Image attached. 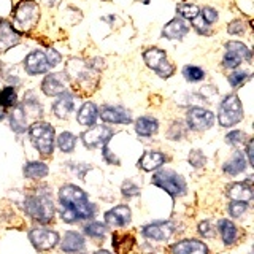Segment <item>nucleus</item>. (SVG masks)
Listing matches in <instances>:
<instances>
[{"mask_svg": "<svg viewBox=\"0 0 254 254\" xmlns=\"http://www.w3.org/2000/svg\"><path fill=\"white\" fill-rule=\"evenodd\" d=\"M22 108H24V113L29 115V116H40L43 113L42 105H40V100L35 97L34 92H27L24 95V103H22Z\"/></svg>", "mask_w": 254, "mask_h": 254, "instance_id": "obj_32", "label": "nucleus"}, {"mask_svg": "<svg viewBox=\"0 0 254 254\" xmlns=\"http://www.w3.org/2000/svg\"><path fill=\"white\" fill-rule=\"evenodd\" d=\"M245 29H246L245 22L240 21V19L232 21V22H230L229 26H227V32H229V34H232V35H240V34H243Z\"/></svg>", "mask_w": 254, "mask_h": 254, "instance_id": "obj_47", "label": "nucleus"}, {"mask_svg": "<svg viewBox=\"0 0 254 254\" xmlns=\"http://www.w3.org/2000/svg\"><path fill=\"white\" fill-rule=\"evenodd\" d=\"M183 75L190 83H197V81H202L205 78V71L200 67H195V65H186L183 68Z\"/></svg>", "mask_w": 254, "mask_h": 254, "instance_id": "obj_36", "label": "nucleus"}, {"mask_svg": "<svg viewBox=\"0 0 254 254\" xmlns=\"http://www.w3.org/2000/svg\"><path fill=\"white\" fill-rule=\"evenodd\" d=\"M46 59H48V64H50V67H56L61 62V54L56 50H50L46 53Z\"/></svg>", "mask_w": 254, "mask_h": 254, "instance_id": "obj_48", "label": "nucleus"}, {"mask_svg": "<svg viewBox=\"0 0 254 254\" xmlns=\"http://www.w3.org/2000/svg\"><path fill=\"white\" fill-rule=\"evenodd\" d=\"M188 159H189V164L192 167H195V169H200V167H203L205 162H206V157L203 156L202 151H198V149L190 151Z\"/></svg>", "mask_w": 254, "mask_h": 254, "instance_id": "obj_39", "label": "nucleus"}, {"mask_svg": "<svg viewBox=\"0 0 254 254\" xmlns=\"http://www.w3.org/2000/svg\"><path fill=\"white\" fill-rule=\"evenodd\" d=\"M198 232H200V235H203L205 238H211L216 235V229L211 226V222L203 221L198 224Z\"/></svg>", "mask_w": 254, "mask_h": 254, "instance_id": "obj_44", "label": "nucleus"}, {"mask_svg": "<svg viewBox=\"0 0 254 254\" xmlns=\"http://www.w3.org/2000/svg\"><path fill=\"white\" fill-rule=\"evenodd\" d=\"M226 194L234 202H250L253 198V188L250 181L246 183H232L226 189Z\"/></svg>", "mask_w": 254, "mask_h": 254, "instance_id": "obj_19", "label": "nucleus"}, {"mask_svg": "<svg viewBox=\"0 0 254 254\" xmlns=\"http://www.w3.org/2000/svg\"><path fill=\"white\" fill-rule=\"evenodd\" d=\"M214 124V115L208 110L194 107L188 111V126L192 130H206Z\"/></svg>", "mask_w": 254, "mask_h": 254, "instance_id": "obj_11", "label": "nucleus"}, {"mask_svg": "<svg viewBox=\"0 0 254 254\" xmlns=\"http://www.w3.org/2000/svg\"><path fill=\"white\" fill-rule=\"evenodd\" d=\"M218 229H219V234L222 237V242L224 245H234L237 237H238V230H237V226L234 224L232 221L229 219H221L219 224H218Z\"/></svg>", "mask_w": 254, "mask_h": 254, "instance_id": "obj_29", "label": "nucleus"}, {"mask_svg": "<svg viewBox=\"0 0 254 254\" xmlns=\"http://www.w3.org/2000/svg\"><path fill=\"white\" fill-rule=\"evenodd\" d=\"M248 78H250V71L238 70V71H234V73L229 75V83L232 84L234 87H237V86H240L242 83H245Z\"/></svg>", "mask_w": 254, "mask_h": 254, "instance_id": "obj_40", "label": "nucleus"}, {"mask_svg": "<svg viewBox=\"0 0 254 254\" xmlns=\"http://www.w3.org/2000/svg\"><path fill=\"white\" fill-rule=\"evenodd\" d=\"M0 105L3 108H13L18 105V94L13 86H6L0 91Z\"/></svg>", "mask_w": 254, "mask_h": 254, "instance_id": "obj_33", "label": "nucleus"}, {"mask_svg": "<svg viewBox=\"0 0 254 254\" xmlns=\"http://www.w3.org/2000/svg\"><path fill=\"white\" fill-rule=\"evenodd\" d=\"M76 118H78V123L81 126H92L95 123V119L99 118V110L92 102H86L81 107V110L78 111Z\"/></svg>", "mask_w": 254, "mask_h": 254, "instance_id": "obj_28", "label": "nucleus"}, {"mask_svg": "<svg viewBox=\"0 0 254 254\" xmlns=\"http://www.w3.org/2000/svg\"><path fill=\"white\" fill-rule=\"evenodd\" d=\"M10 126L16 133H22L27 129V116L22 105H14L10 113Z\"/></svg>", "mask_w": 254, "mask_h": 254, "instance_id": "obj_26", "label": "nucleus"}, {"mask_svg": "<svg viewBox=\"0 0 254 254\" xmlns=\"http://www.w3.org/2000/svg\"><path fill=\"white\" fill-rule=\"evenodd\" d=\"M153 185L159 186L164 189L165 192H169L172 197H180L183 194H186L188 186L186 181L180 177L178 173H175L173 170H161L153 175Z\"/></svg>", "mask_w": 254, "mask_h": 254, "instance_id": "obj_7", "label": "nucleus"}, {"mask_svg": "<svg viewBox=\"0 0 254 254\" xmlns=\"http://www.w3.org/2000/svg\"><path fill=\"white\" fill-rule=\"evenodd\" d=\"M177 11H178L181 19L192 21L197 18L198 14H200V8H198L197 5H192V3H181V5H178Z\"/></svg>", "mask_w": 254, "mask_h": 254, "instance_id": "obj_35", "label": "nucleus"}, {"mask_svg": "<svg viewBox=\"0 0 254 254\" xmlns=\"http://www.w3.org/2000/svg\"><path fill=\"white\" fill-rule=\"evenodd\" d=\"M99 116L105 123L110 124H129L132 121L130 113L123 107H115V105H105L99 111Z\"/></svg>", "mask_w": 254, "mask_h": 254, "instance_id": "obj_15", "label": "nucleus"}, {"mask_svg": "<svg viewBox=\"0 0 254 254\" xmlns=\"http://www.w3.org/2000/svg\"><path fill=\"white\" fill-rule=\"evenodd\" d=\"M164 162H165V156L161 153V151H146V153L140 157L138 167L145 172H153V170L159 169Z\"/></svg>", "mask_w": 254, "mask_h": 254, "instance_id": "obj_23", "label": "nucleus"}, {"mask_svg": "<svg viewBox=\"0 0 254 254\" xmlns=\"http://www.w3.org/2000/svg\"><path fill=\"white\" fill-rule=\"evenodd\" d=\"M24 208L26 213L32 219L38 221L40 224H48L54 218V205H53V197L50 194V190H46V188L37 189V192L29 194L24 202Z\"/></svg>", "mask_w": 254, "mask_h": 254, "instance_id": "obj_1", "label": "nucleus"}, {"mask_svg": "<svg viewBox=\"0 0 254 254\" xmlns=\"http://www.w3.org/2000/svg\"><path fill=\"white\" fill-rule=\"evenodd\" d=\"M73 105H75V97H73V94H70V92H64L59 95V99L54 102V105H53V113L61 118V119H65L70 113H71V110H73Z\"/></svg>", "mask_w": 254, "mask_h": 254, "instance_id": "obj_21", "label": "nucleus"}, {"mask_svg": "<svg viewBox=\"0 0 254 254\" xmlns=\"http://www.w3.org/2000/svg\"><path fill=\"white\" fill-rule=\"evenodd\" d=\"M251 59V51L248 46L242 42H227L226 43V54L222 58V65L226 68H235L243 61Z\"/></svg>", "mask_w": 254, "mask_h": 254, "instance_id": "obj_9", "label": "nucleus"}, {"mask_svg": "<svg viewBox=\"0 0 254 254\" xmlns=\"http://www.w3.org/2000/svg\"><path fill=\"white\" fill-rule=\"evenodd\" d=\"M189 32V26L181 18H175L162 29V35L169 40H181Z\"/></svg>", "mask_w": 254, "mask_h": 254, "instance_id": "obj_22", "label": "nucleus"}, {"mask_svg": "<svg viewBox=\"0 0 254 254\" xmlns=\"http://www.w3.org/2000/svg\"><path fill=\"white\" fill-rule=\"evenodd\" d=\"M65 76L71 79L75 84H78L81 89H92V87L97 86V71L95 67L87 65V64L81 61H70L65 70Z\"/></svg>", "mask_w": 254, "mask_h": 254, "instance_id": "obj_4", "label": "nucleus"}, {"mask_svg": "<svg viewBox=\"0 0 254 254\" xmlns=\"http://www.w3.org/2000/svg\"><path fill=\"white\" fill-rule=\"evenodd\" d=\"M243 119V107L237 94H230L221 102L218 121L222 127H232Z\"/></svg>", "mask_w": 254, "mask_h": 254, "instance_id": "obj_6", "label": "nucleus"}, {"mask_svg": "<svg viewBox=\"0 0 254 254\" xmlns=\"http://www.w3.org/2000/svg\"><path fill=\"white\" fill-rule=\"evenodd\" d=\"M42 91L43 94L50 95V97H56L65 92V73H51L48 75L43 83H42Z\"/></svg>", "mask_w": 254, "mask_h": 254, "instance_id": "obj_17", "label": "nucleus"}, {"mask_svg": "<svg viewBox=\"0 0 254 254\" xmlns=\"http://www.w3.org/2000/svg\"><path fill=\"white\" fill-rule=\"evenodd\" d=\"M40 19L38 5L34 0H21L13 11V27L16 32H27L35 27Z\"/></svg>", "mask_w": 254, "mask_h": 254, "instance_id": "obj_3", "label": "nucleus"}, {"mask_svg": "<svg viewBox=\"0 0 254 254\" xmlns=\"http://www.w3.org/2000/svg\"><path fill=\"white\" fill-rule=\"evenodd\" d=\"M246 140H248V137H246V133L243 130H232L229 132L226 135V143L227 145H242V143H245Z\"/></svg>", "mask_w": 254, "mask_h": 254, "instance_id": "obj_38", "label": "nucleus"}, {"mask_svg": "<svg viewBox=\"0 0 254 254\" xmlns=\"http://www.w3.org/2000/svg\"><path fill=\"white\" fill-rule=\"evenodd\" d=\"M21 42L19 32H16L10 22L2 19L0 21V53H6L10 48L16 46Z\"/></svg>", "mask_w": 254, "mask_h": 254, "instance_id": "obj_16", "label": "nucleus"}, {"mask_svg": "<svg viewBox=\"0 0 254 254\" xmlns=\"http://www.w3.org/2000/svg\"><path fill=\"white\" fill-rule=\"evenodd\" d=\"M172 254H208V248L203 242L198 240H183L172 245Z\"/></svg>", "mask_w": 254, "mask_h": 254, "instance_id": "obj_20", "label": "nucleus"}, {"mask_svg": "<svg viewBox=\"0 0 254 254\" xmlns=\"http://www.w3.org/2000/svg\"><path fill=\"white\" fill-rule=\"evenodd\" d=\"M200 16H202L203 21L206 24H213V22L218 21V13H216V10H213V8H210V6H205L203 10H200Z\"/></svg>", "mask_w": 254, "mask_h": 254, "instance_id": "obj_45", "label": "nucleus"}, {"mask_svg": "<svg viewBox=\"0 0 254 254\" xmlns=\"http://www.w3.org/2000/svg\"><path fill=\"white\" fill-rule=\"evenodd\" d=\"M143 59H145L146 65L153 68L161 78H170L173 75V65L167 61L165 51L159 50V48H149V50H146L143 53Z\"/></svg>", "mask_w": 254, "mask_h": 254, "instance_id": "obj_8", "label": "nucleus"}, {"mask_svg": "<svg viewBox=\"0 0 254 254\" xmlns=\"http://www.w3.org/2000/svg\"><path fill=\"white\" fill-rule=\"evenodd\" d=\"M48 165L43 164V162H27L26 165H24V169H22V173H24V177L29 178V180H40V178H45L46 175H48Z\"/></svg>", "mask_w": 254, "mask_h": 254, "instance_id": "obj_31", "label": "nucleus"}, {"mask_svg": "<svg viewBox=\"0 0 254 254\" xmlns=\"http://www.w3.org/2000/svg\"><path fill=\"white\" fill-rule=\"evenodd\" d=\"M248 210V202H234L229 205V213H230V216H234V218H240L242 214Z\"/></svg>", "mask_w": 254, "mask_h": 254, "instance_id": "obj_41", "label": "nucleus"}, {"mask_svg": "<svg viewBox=\"0 0 254 254\" xmlns=\"http://www.w3.org/2000/svg\"><path fill=\"white\" fill-rule=\"evenodd\" d=\"M253 140L248 138V145H246V154H248V164L250 167H254V157H253Z\"/></svg>", "mask_w": 254, "mask_h": 254, "instance_id": "obj_49", "label": "nucleus"}, {"mask_svg": "<svg viewBox=\"0 0 254 254\" xmlns=\"http://www.w3.org/2000/svg\"><path fill=\"white\" fill-rule=\"evenodd\" d=\"M30 140L42 156H51L54 148V127L48 123H34L29 127Z\"/></svg>", "mask_w": 254, "mask_h": 254, "instance_id": "obj_5", "label": "nucleus"}, {"mask_svg": "<svg viewBox=\"0 0 254 254\" xmlns=\"http://www.w3.org/2000/svg\"><path fill=\"white\" fill-rule=\"evenodd\" d=\"M135 238L130 234L124 232H116L113 235V250L116 254H129L133 248Z\"/></svg>", "mask_w": 254, "mask_h": 254, "instance_id": "obj_25", "label": "nucleus"}, {"mask_svg": "<svg viewBox=\"0 0 254 254\" xmlns=\"http://www.w3.org/2000/svg\"><path fill=\"white\" fill-rule=\"evenodd\" d=\"M95 254H110V253H107V251H99V253H95Z\"/></svg>", "mask_w": 254, "mask_h": 254, "instance_id": "obj_51", "label": "nucleus"}, {"mask_svg": "<svg viewBox=\"0 0 254 254\" xmlns=\"http://www.w3.org/2000/svg\"><path fill=\"white\" fill-rule=\"evenodd\" d=\"M169 137L172 140H181L185 137V129H183V124L181 123H173L170 130H169Z\"/></svg>", "mask_w": 254, "mask_h": 254, "instance_id": "obj_46", "label": "nucleus"}, {"mask_svg": "<svg viewBox=\"0 0 254 254\" xmlns=\"http://www.w3.org/2000/svg\"><path fill=\"white\" fill-rule=\"evenodd\" d=\"M192 26H194V29L198 32V34H202V35H210L208 24H206V22L203 21V18H202L200 14H198L195 19H192Z\"/></svg>", "mask_w": 254, "mask_h": 254, "instance_id": "obj_43", "label": "nucleus"}, {"mask_svg": "<svg viewBox=\"0 0 254 254\" xmlns=\"http://www.w3.org/2000/svg\"><path fill=\"white\" fill-rule=\"evenodd\" d=\"M121 190H123V195H124V197H135V195H138V194H140V188H138L137 185H135L133 181H130V180L124 181V185H123Z\"/></svg>", "mask_w": 254, "mask_h": 254, "instance_id": "obj_42", "label": "nucleus"}, {"mask_svg": "<svg viewBox=\"0 0 254 254\" xmlns=\"http://www.w3.org/2000/svg\"><path fill=\"white\" fill-rule=\"evenodd\" d=\"M135 130L141 137H151L159 130V123L151 116H141L135 123Z\"/></svg>", "mask_w": 254, "mask_h": 254, "instance_id": "obj_27", "label": "nucleus"}, {"mask_svg": "<svg viewBox=\"0 0 254 254\" xmlns=\"http://www.w3.org/2000/svg\"><path fill=\"white\" fill-rule=\"evenodd\" d=\"M59 203L68 206L76 214L78 221L87 219L94 216V205L87 200V195L75 185H65L59 190Z\"/></svg>", "mask_w": 254, "mask_h": 254, "instance_id": "obj_2", "label": "nucleus"}, {"mask_svg": "<svg viewBox=\"0 0 254 254\" xmlns=\"http://www.w3.org/2000/svg\"><path fill=\"white\" fill-rule=\"evenodd\" d=\"M130 210L127 205H118L105 213V222L110 227H124L130 222Z\"/></svg>", "mask_w": 254, "mask_h": 254, "instance_id": "obj_18", "label": "nucleus"}, {"mask_svg": "<svg viewBox=\"0 0 254 254\" xmlns=\"http://www.w3.org/2000/svg\"><path fill=\"white\" fill-rule=\"evenodd\" d=\"M29 240L38 251H50L59 243V235L54 230L37 227L29 232Z\"/></svg>", "mask_w": 254, "mask_h": 254, "instance_id": "obj_10", "label": "nucleus"}, {"mask_svg": "<svg viewBox=\"0 0 254 254\" xmlns=\"http://www.w3.org/2000/svg\"><path fill=\"white\" fill-rule=\"evenodd\" d=\"M175 232V224L170 221L167 222H154V224L145 226L141 230V234L149 240L154 242H165L173 235Z\"/></svg>", "mask_w": 254, "mask_h": 254, "instance_id": "obj_13", "label": "nucleus"}, {"mask_svg": "<svg viewBox=\"0 0 254 254\" xmlns=\"http://www.w3.org/2000/svg\"><path fill=\"white\" fill-rule=\"evenodd\" d=\"M24 68L29 75H40L46 73L50 70V64L46 59V53L43 51H32L26 59H24Z\"/></svg>", "mask_w": 254, "mask_h": 254, "instance_id": "obj_14", "label": "nucleus"}, {"mask_svg": "<svg viewBox=\"0 0 254 254\" xmlns=\"http://www.w3.org/2000/svg\"><path fill=\"white\" fill-rule=\"evenodd\" d=\"M84 248V238L81 234L78 232H73V230H70L65 235H64V240L61 243V250L64 253H78Z\"/></svg>", "mask_w": 254, "mask_h": 254, "instance_id": "obj_24", "label": "nucleus"}, {"mask_svg": "<svg viewBox=\"0 0 254 254\" xmlns=\"http://www.w3.org/2000/svg\"><path fill=\"white\" fill-rule=\"evenodd\" d=\"M113 135V130L110 129V127H105V126H95L92 129L86 130L81 138H83V143L87 146V148H102L105 146L110 137Z\"/></svg>", "mask_w": 254, "mask_h": 254, "instance_id": "obj_12", "label": "nucleus"}, {"mask_svg": "<svg viewBox=\"0 0 254 254\" xmlns=\"http://www.w3.org/2000/svg\"><path fill=\"white\" fill-rule=\"evenodd\" d=\"M246 169V161H245V154L242 151H237V153L232 156L230 161H227L222 167V170H224L227 175H240L243 173Z\"/></svg>", "mask_w": 254, "mask_h": 254, "instance_id": "obj_30", "label": "nucleus"}, {"mask_svg": "<svg viewBox=\"0 0 254 254\" xmlns=\"http://www.w3.org/2000/svg\"><path fill=\"white\" fill-rule=\"evenodd\" d=\"M58 146L62 153H73L76 146V137L70 132H62L58 137Z\"/></svg>", "mask_w": 254, "mask_h": 254, "instance_id": "obj_34", "label": "nucleus"}, {"mask_svg": "<svg viewBox=\"0 0 254 254\" xmlns=\"http://www.w3.org/2000/svg\"><path fill=\"white\" fill-rule=\"evenodd\" d=\"M84 234L92 238H103L107 235V226L102 224V222H89L84 227Z\"/></svg>", "mask_w": 254, "mask_h": 254, "instance_id": "obj_37", "label": "nucleus"}, {"mask_svg": "<svg viewBox=\"0 0 254 254\" xmlns=\"http://www.w3.org/2000/svg\"><path fill=\"white\" fill-rule=\"evenodd\" d=\"M3 118H5V111H3L2 108H0V121H2Z\"/></svg>", "mask_w": 254, "mask_h": 254, "instance_id": "obj_50", "label": "nucleus"}]
</instances>
